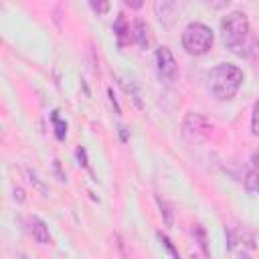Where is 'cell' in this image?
Masks as SVG:
<instances>
[{"label":"cell","mask_w":259,"mask_h":259,"mask_svg":"<svg viewBox=\"0 0 259 259\" xmlns=\"http://www.w3.org/2000/svg\"><path fill=\"white\" fill-rule=\"evenodd\" d=\"M249 18L241 10L227 12L221 18V36L223 42L235 53V55H247V40H249Z\"/></svg>","instance_id":"1"},{"label":"cell","mask_w":259,"mask_h":259,"mask_svg":"<svg viewBox=\"0 0 259 259\" xmlns=\"http://www.w3.org/2000/svg\"><path fill=\"white\" fill-rule=\"evenodd\" d=\"M243 79H245V75H243V71L237 65H233V63H221V65H217L208 73V87H210V93L217 99L229 101L241 89Z\"/></svg>","instance_id":"2"},{"label":"cell","mask_w":259,"mask_h":259,"mask_svg":"<svg viewBox=\"0 0 259 259\" xmlns=\"http://www.w3.org/2000/svg\"><path fill=\"white\" fill-rule=\"evenodd\" d=\"M212 30L202 22H190L182 32V49L194 57L206 55L212 49Z\"/></svg>","instance_id":"3"},{"label":"cell","mask_w":259,"mask_h":259,"mask_svg":"<svg viewBox=\"0 0 259 259\" xmlns=\"http://www.w3.org/2000/svg\"><path fill=\"white\" fill-rule=\"evenodd\" d=\"M156 69H158L160 79L166 85H172L178 79V65H176L174 55H172V51L168 47H160L156 51Z\"/></svg>","instance_id":"4"},{"label":"cell","mask_w":259,"mask_h":259,"mask_svg":"<svg viewBox=\"0 0 259 259\" xmlns=\"http://www.w3.org/2000/svg\"><path fill=\"white\" fill-rule=\"evenodd\" d=\"M245 190L249 194H259V152H255L249 160V168L245 174Z\"/></svg>","instance_id":"5"},{"label":"cell","mask_w":259,"mask_h":259,"mask_svg":"<svg viewBox=\"0 0 259 259\" xmlns=\"http://www.w3.org/2000/svg\"><path fill=\"white\" fill-rule=\"evenodd\" d=\"M182 130H184V134L188 138H198L200 134H204V130H208V123L200 113H188L184 117Z\"/></svg>","instance_id":"6"},{"label":"cell","mask_w":259,"mask_h":259,"mask_svg":"<svg viewBox=\"0 0 259 259\" xmlns=\"http://www.w3.org/2000/svg\"><path fill=\"white\" fill-rule=\"evenodd\" d=\"M30 233H32L34 241H36V243H40V245H45V243H49V241H51L49 227H47V223H45V221H40L38 217H32V219H30Z\"/></svg>","instance_id":"7"},{"label":"cell","mask_w":259,"mask_h":259,"mask_svg":"<svg viewBox=\"0 0 259 259\" xmlns=\"http://www.w3.org/2000/svg\"><path fill=\"white\" fill-rule=\"evenodd\" d=\"M51 121H53V125H55V136H57V140H65V138H67V121L61 119V115H59L57 109L51 113Z\"/></svg>","instance_id":"8"},{"label":"cell","mask_w":259,"mask_h":259,"mask_svg":"<svg viewBox=\"0 0 259 259\" xmlns=\"http://www.w3.org/2000/svg\"><path fill=\"white\" fill-rule=\"evenodd\" d=\"M113 30H115V34H117V38H119V45H123L125 42V34L130 36V24L125 22V18H123V14H119L117 16V20H115V24H113Z\"/></svg>","instance_id":"9"},{"label":"cell","mask_w":259,"mask_h":259,"mask_svg":"<svg viewBox=\"0 0 259 259\" xmlns=\"http://www.w3.org/2000/svg\"><path fill=\"white\" fill-rule=\"evenodd\" d=\"M251 132L255 138H259V99L253 105V113H251Z\"/></svg>","instance_id":"10"},{"label":"cell","mask_w":259,"mask_h":259,"mask_svg":"<svg viewBox=\"0 0 259 259\" xmlns=\"http://www.w3.org/2000/svg\"><path fill=\"white\" fill-rule=\"evenodd\" d=\"M134 26H136V38H138V42L144 47V45L148 42V38H146V34H144V32H146L144 22H142V20H136V24H134Z\"/></svg>","instance_id":"11"},{"label":"cell","mask_w":259,"mask_h":259,"mask_svg":"<svg viewBox=\"0 0 259 259\" xmlns=\"http://www.w3.org/2000/svg\"><path fill=\"white\" fill-rule=\"evenodd\" d=\"M158 239H160V243H162V245H164V247L170 251V255H172L174 259H180V257H178V253H176V249H174V245L170 243V239H168V237H164L162 233H158Z\"/></svg>","instance_id":"12"},{"label":"cell","mask_w":259,"mask_h":259,"mask_svg":"<svg viewBox=\"0 0 259 259\" xmlns=\"http://www.w3.org/2000/svg\"><path fill=\"white\" fill-rule=\"evenodd\" d=\"M91 8H93L95 12H105V10L109 8V4H97V2H91Z\"/></svg>","instance_id":"13"},{"label":"cell","mask_w":259,"mask_h":259,"mask_svg":"<svg viewBox=\"0 0 259 259\" xmlns=\"http://www.w3.org/2000/svg\"><path fill=\"white\" fill-rule=\"evenodd\" d=\"M14 198H18V202L24 200V194H22V188H14Z\"/></svg>","instance_id":"14"}]
</instances>
